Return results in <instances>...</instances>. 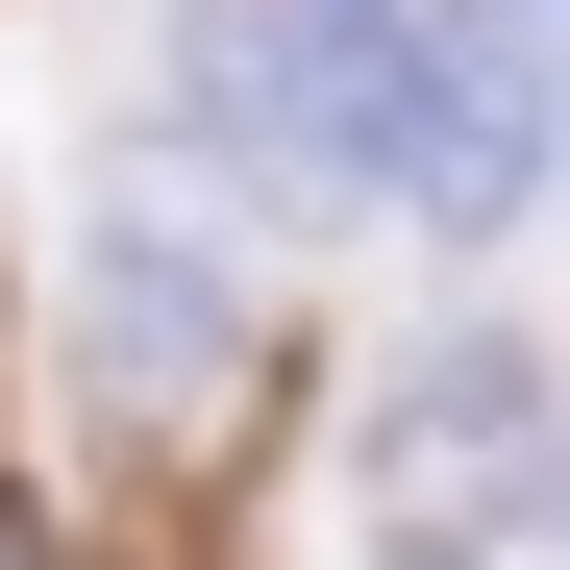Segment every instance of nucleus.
<instances>
[{
	"label": "nucleus",
	"mask_w": 570,
	"mask_h": 570,
	"mask_svg": "<svg viewBox=\"0 0 570 570\" xmlns=\"http://www.w3.org/2000/svg\"><path fill=\"white\" fill-rule=\"evenodd\" d=\"M570 546V422H546V372L497 323H446L372 372V422H347V570H546Z\"/></svg>",
	"instance_id": "f257e3e1"
},
{
	"label": "nucleus",
	"mask_w": 570,
	"mask_h": 570,
	"mask_svg": "<svg viewBox=\"0 0 570 570\" xmlns=\"http://www.w3.org/2000/svg\"><path fill=\"white\" fill-rule=\"evenodd\" d=\"M422 0H174V125L248 149L273 199H397Z\"/></svg>",
	"instance_id": "f03ea898"
},
{
	"label": "nucleus",
	"mask_w": 570,
	"mask_h": 570,
	"mask_svg": "<svg viewBox=\"0 0 570 570\" xmlns=\"http://www.w3.org/2000/svg\"><path fill=\"white\" fill-rule=\"evenodd\" d=\"M546 199V0H422V75H397V224L497 248Z\"/></svg>",
	"instance_id": "7ed1b4c3"
},
{
	"label": "nucleus",
	"mask_w": 570,
	"mask_h": 570,
	"mask_svg": "<svg viewBox=\"0 0 570 570\" xmlns=\"http://www.w3.org/2000/svg\"><path fill=\"white\" fill-rule=\"evenodd\" d=\"M75 273H100V298H75V323H100V397H199V372L248 347V248H224V199H149V174H125Z\"/></svg>",
	"instance_id": "20e7f679"
}]
</instances>
